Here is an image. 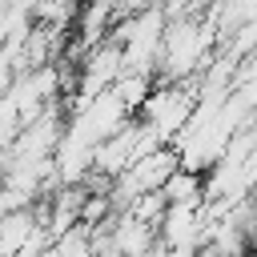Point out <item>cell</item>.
<instances>
[{
	"instance_id": "2",
	"label": "cell",
	"mask_w": 257,
	"mask_h": 257,
	"mask_svg": "<svg viewBox=\"0 0 257 257\" xmlns=\"http://www.w3.org/2000/svg\"><path fill=\"white\" fill-rule=\"evenodd\" d=\"M161 197H165V209H201L205 185H201V177H193L189 169H177V173L161 185Z\"/></svg>"
},
{
	"instance_id": "4",
	"label": "cell",
	"mask_w": 257,
	"mask_h": 257,
	"mask_svg": "<svg viewBox=\"0 0 257 257\" xmlns=\"http://www.w3.org/2000/svg\"><path fill=\"white\" fill-rule=\"evenodd\" d=\"M145 8V0H128V12H141Z\"/></svg>"
},
{
	"instance_id": "1",
	"label": "cell",
	"mask_w": 257,
	"mask_h": 257,
	"mask_svg": "<svg viewBox=\"0 0 257 257\" xmlns=\"http://www.w3.org/2000/svg\"><path fill=\"white\" fill-rule=\"evenodd\" d=\"M193 120V92L185 84H161L145 96L141 104V124L157 137V141H173L185 133V124Z\"/></svg>"
},
{
	"instance_id": "3",
	"label": "cell",
	"mask_w": 257,
	"mask_h": 257,
	"mask_svg": "<svg viewBox=\"0 0 257 257\" xmlns=\"http://www.w3.org/2000/svg\"><path fill=\"white\" fill-rule=\"evenodd\" d=\"M145 257H169V253H165V245H161V241H157V245H153V249H149V253H145Z\"/></svg>"
}]
</instances>
